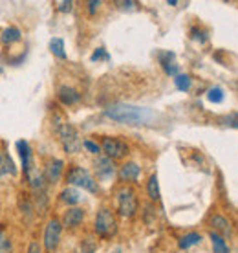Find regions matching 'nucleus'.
I'll return each instance as SVG.
<instances>
[{
  "label": "nucleus",
  "instance_id": "obj_21",
  "mask_svg": "<svg viewBox=\"0 0 238 253\" xmlns=\"http://www.w3.org/2000/svg\"><path fill=\"white\" fill-rule=\"evenodd\" d=\"M61 200L66 202L68 206H74V204L81 202V195H79V191L74 189V187H66V189L61 193Z\"/></svg>",
  "mask_w": 238,
  "mask_h": 253
},
{
  "label": "nucleus",
  "instance_id": "obj_19",
  "mask_svg": "<svg viewBox=\"0 0 238 253\" xmlns=\"http://www.w3.org/2000/svg\"><path fill=\"white\" fill-rule=\"evenodd\" d=\"M200 242H201V235L196 233V231H191V233L183 235L182 239H180V248L182 250H189L191 246H196Z\"/></svg>",
  "mask_w": 238,
  "mask_h": 253
},
{
  "label": "nucleus",
  "instance_id": "obj_29",
  "mask_svg": "<svg viewBox=\"0 0 238 253\" xmlns=\"http://www.w3.org/2000/svg\"><path fill=\"white\" fill-rule=\"evenodd\" d=\"M81 145L84 147L88 152H92V154H99V152H101V147L97 145L95 141H92V139H84Z\"/></svg>",
  "mask_w": 238,
  "mask_h": 253
},
{
  "label": "nucleus",
  "instance_id": "obj_3",
  "mask_svg": "<svg viewBox=\"0 0 238 253\" xmlns=\"http://www.w3.org/2000/svg\"><path fill=\"white\" fill-rule=\"evenodd\" d=\"M66 182L72 185H77V187H82V189L90 191V193H97L99 191V184L95 182V178L84 167H79V165H72L70 167L68 172H66Z\"/></svg>",
  "mask_w": 238,
  "mask_h": 253
},
{
  "label": "nucleus",
  "instance_id": "obj_24",
  "mask_svg": "<svg viewBox=\"0 0 238 253\" xmlns=\"http://www.w3.org/2000/svg\"><path fill=\"white\" fill-rule=\"evenodd\" d=\"M207 99L211 103H222L226 99V94H224V88L222 86H213V88L207 90Z\"/></svg>",
  "mask_w": 238,
  "mask_h": 253
},
{
  "label": "nucleus",
  "instance_id": "obj_22",
  "mask_svg": "<svg viewBox=\"0 0 238 253\" xmlns=\"http://www.w3.org/2000/svg\"><path fill=\"white\" fill-rule=\"evenodd\" d=\"M50 51L59 59H66V51H64V41L63 39H51L50 41Z\"/></svg>",
  "mask_w": 238,
  "mask_h": 253
},
{
  "label": "nucleus",
  "instance_id": "obj_10",
  "mask_svg": "<svg viewBox=\"0 0 238 253\" xmlns=\"http://www.w3.org/2000/svg\"><path fill=\"white\" fill-rule=\"evenodd\" d=\"M95 174H97V178L99 180H110V178H114V174H116V165H114V160L110 158H97L95 160Z\"/></svg>",
  "mask_w": 238,
  "mask_h": 253
},
{
  "label": "nucleus",
  "instance_id": "obj_31",
  "mask_svg": "<svg viewBox=\"0 0 238 253\" xmlns=\"http://www.w3.org/2000/svg\"><path fill=\"white\" fill-rule=\"evenodd\" d=\"M101 4H103V2H95V0H92V2H88V4H86V6H88V11H90L92 15H94V13L97 11V9H99Z\"/></svg>",
  "mask_w": 238,
  "mask_h": 253
},
{
  "label": "nucleus",
  "instance_id": "obj_2",
  "mask_svg": "<svg viewBox=\"0 0 238 253\" xmlns=\"http://www.w3.org/2000/svg\"><path fill=\"white\" fill-rule=\"evenodd\" d=\"M94 231L99 235L101 239H112L118 233V218L114 215L112 209L103 208L97 211L94 222Z\"/></svg>",
  "mask_w": 238,
  "mask_h": 253
},
{
  "label": "nucleus",
  "instance_id": "obj_1",
  "mask_svg": "<svg viewBox=\"0 0 238 253\" xmlns=\"http://www.w3.org/2000/svg\"><path fill=\"white\" fill-rule=\"evenodd\" d=\"M105 116L118 123H128V125H154L159 118L158 112L145 107H134L125 103H114L105 108Z\"/></svg>",
  "mask_w": 238,
  "mask_h": 253
},
{
  "label": "nucleus",
  "instance_id": "obj_9",
  "mask_svg": "<svg viewBox=\"0 0 238 253\" xmlns=\"http://www.w3.org/2000/svg\"><path fill=\"white\" fill-rule=\"evenodd\" d=\"M17 151H19L20 160H22V171H24V176H28V174L35 169L32 145H30L26 139H19V141H17Z\"/></svg>",
  "mask_w": 238,
  "mask_h": 253
},
{
  "label": "nucleus",
  "instance_id": "obj_30",
  "mask_svg": "<svg viewBox=\"0 0 238 253\" xmlns=\"http://www.w3.org/2000/svg\"><path fill=\"white\" fill-rule=\"evenodd\" d=\"M28 253H42V248H40V244L37 241H33L30 244V248H28Z\"/></svg>",
  "mask_w": 238,
  "mask_h": 253
},
{
  "label": "nucleus",
  "instance_id": "obj_4",
  "mask_svg": "<svg viewBox=\"0 0 238 253\" xmlns=\"http://www.w3.org/2000/svg\"><path fill=\"white\" fill-rule=\"evenodd\" d=\"M57 134H59V139L63 143V149L68 154H76V152L81 151V138H79V132L74 125L70 123H59L57 125Z\"/></svg>",
  "mask_w": 238,
  "mask_h": 253
},
{
  "label": "nucleus",
  "instance_id": "obj_23",
  "mask_svg": "<svg viewBox=\"0 0 238 253\" xmlns=\"http://www.w3.org/2000/svg\"><path fill=\"white\" fill-rule=\"evenodd\" d=\"M174 84L180 92H187V90H191L193 79H191V76H187V74H178V76L174 77Z\"/></svg>",
  "mask_w": 238,
  "mask_h": 253
},
{
  "label": "nucleus",
  "instance_id": "obj_17",
  "mask_svg": "<svg viewBox=\"0 0 238 253\" xmlns=\"http://www.w3.org/2000/svg\"><path fill=\"white\" fill-rule=\"evenodd\" d=\"M15 172H17V169H15V164L9 158V154L0 152V178L6 176V174H15Z\"/></svg>",
  "mask_w": 238,
  "mask_h": 253
},
{
  "label": "nucleus",
  "instance_id": "obj_8",
  "mask_svg": "<svg viewBox=\"0 0 238 253\" xmlns=\"http://www.w3.org/2000/svg\"><path fill=\"white\" fill-rule=\"evenodd\" d=\"M64 172V162L59 158H50L48 160V164L44 167V182H48V184H59V180L63 176Z\"/></svg>",
  "mask_w": 238,
  "mask_h": 253
},
{
  "label": "nucleus",
  "instance_id": "obj_11",
  "mask_svg": "<svg viewBox=\"0 0 238 253\" xmlns=\"http://www.w3.org/2000/svg\"><path fill=\"white\" fill-rule=\"evenodd\" d=\"M84 216H86L84 209H81V208L68 209V211L64 213V216H63V226H64V228H70V229L79 228V226L82 224V220H84Z\"/></svg>",
  "mask_w": 238,
  "mask_h": 253
},
{
  "label": "nucleus",
  "instance_id": "obj_12",
  "mask_svg": "<svg viewBox=\"0 0 238 253\" xmlns=\"http://www.w3.org/2000/svg\"><path fill=\"white\" fill-rule=\"evenodd\" d=\"M57 97H59V101L63 103L64 107H72V105L81 101L79 90H76L74 86H68V84H64V86L57 90Z\"/></svg>",
  "mask_w": 238,
  "mask_h": 253
},
{
  "label": "nucleus",
  "instance_id": "obj_18",
  "mask_svg": "<svg viewBox=\"0 0 238 253\" xmlns=\"http://www.w3.org/2000/svg\"><path fill=\"white\" fill-rule=\"evenodd\" d=\"M211 242H213V250L214 253H231V248H229V244L226 242V239L222 237V235L214 233V231H211Z\"/></svg>",
  "mask_w": 238,
  "mask_h": 253
},
{
  "label": "nucleus",
  "instance_id": "obj_28",
  "mask_svg": "<svg viewBox=\"0 0 238 253\" xmlns=\"http://www.w3.org/2000/svg\"><path fill=\"white\" fill-rule=\"evenodd\" d=\"M74 0H63V2H55V7H57V11H61V13H70L72 9H74Z\"/></svg>",
  "mask_w": 238,
  "mask_h": 253
},
{
  "label": "nucleus",
  "instance_id": "obj_7",
  "mask_svg": "<svg viewBox=\"0 0 238 253\" xmlns=\"http://www.w3.org/2000/svg\"><path fill=\"white\" fill-rule=\"evenodd\" d=\"M61 233H63V224L57 218H51L44 229V248L48 253H53L61 244Z\"/></svg>",
  "mask_w": 238,
  "mask_h": 253
},
{
  "label": "nucleus",
  "instance_id": "obj_26",
  "mask_svg": "<svg viewBox=\"0 0 238 253\" xmlns=\"http://www.w3.org/2000/svg\"><path fill=\"white\" fill-rule=\"evenodd\" d=\"M74 253H95V242L92 239H84Z\"/></svg>",
  "mask_w": 238,
  "mask_h": 253
},
{
  "label": "nucleus",
  "instance_id": "obj_14",
  "mask_svg": "<svg viewBox=\"0 0 238 253\" xmlns=\"http://www.w3.org/2000/svg\"><path fill=\"white\" fill-rule=\"evenodd\" d=\"M172 59H174V53H172V51H163V53H159V64H161V68L165 70V74L170 77H176L180 74V66L172 63Z\"/></svg>",
  "mask_w": 238,
  "mask_h": 253
},
{
  "label": "nucleus",
  "instance_id": "obj_27",
  "mask_svg": "<svg viewBox=\"0 0 238 253\" xmlns=\"http://www.w3.org/2000/svg\"><path fill=\"white\" fill-rule=\"evenodd\" d=\"M92 63H95V61H97V63H99V61H110V55H108L107 53V50H105V48H97V50L94 51V53H92Z\"/></svg>",
  "mask_w": 238,
  "mask_h": 253
},
{
  "label": "nucleus",
  "instance_id": "obj_13",
  "mask_svg": "<svg viewBox=\"0 0 238 253\" xmlns=\"http://www.w3.org/2000/svg\"><path fill=\"white\" fill-rule=\"evenodd\" d=\"M141 174V167L134 162H126L121 169H119V180L121 182H136Z\"/></svg>",
  "mask_w": 238,
  "mask_h": 253
},
{
  "label": "nucleus",
  "instance_id": "obj_20",
  "mask_svg": "<svg viewBox=\"0 0 238 253\" xmlns=\"http://www.w3.org/2000/svg\"><path fill=\"white\" fill-rule=\"evenodd\" d=\"M147 191H149V196H151V200H154V202H159V200H161V193H159V184H158V176H156V174H152V176L149 178Z\"/></svg>",
  "mask_w": 238,
  "mask_h": 253
},
{
  "label": "nucleus",
  "instance_id": "obj_16",
  "mask_svg": "<svg viewBox=\"0 0 238 253\" xmlns=\"http://www.w3.org/2000/svg\"><path fill=\"white\" fill-rule=\"evenodd\" d=\"M2 42L6 46L9 44H15V42H19L20 39H22V33H20L19 28H15V26H9V28H6L4 32H2Z\"/></svg>",
  "mask_w": 238,
  "mask_h": 253
},
{
  "label": "nucleus",
  "instance_id": "obj_5",
  "mask_svg": "<svg viewBox=\"0 0 238 253\" xmlns=\"http://www.w3.org/2000/svg\"><path fill=\"white\" fill-rule=\"evenodd\" d=\"M116 196H118L119 215L126 216V218L136 215V211H138V196H136V191L132 189V187H128V185H123L116 193Z\"/></svg>",
  "mask_w": 238,
  "mask_h": 253
},
{
  "label": "nucleus",
  "instance_id": "obj_25",
  "mask_svg": "<svg viewBox=\"0 0 238 253\" xmlns=\"http://www.w3.org/2000/svg\"><path fill=\"white\" fill-rule=\"evenodd\" d=\"M0 253H11V241L7 237L6 229H0Z\"/></svg>",
  "mask_w": 238,
  "mask_h": 253
},
{
  "label": "nucleus",
  "instance_id": "obj_6",
  "mask_svg": "<svg viewBox=\"0 0 238 253\" xmlns=\"http://www.w3.org/2000/svg\"><path fill=\"white\" fill-rule=\"evenodd\" d=\"M99 147L101 151L107 154V158L110 160H121L128 154V145L125 141L119 138H112V136H105Z\"/></svg>",
  "mask_w": 238,
  "mask_h": 253
},
{
  "label": "nucleus",
  "instance_id": "obj_15",
  "mask_svg": "<svg viewBox=\"0 0 238 253\" xmlns=\"http://www.w3.org/2000/svg\"><path fill=\"white\" fill-rule=\"evenodd\" d=\"M211 226H213L214 233H224L227 237V235H231V224H229V220H227L226 216L222 215H214L213 218H211Z\"/></svg>",
  "mask_w": 238,
  "mask_h": 253
}]
</instances>
